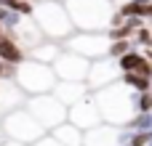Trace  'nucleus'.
Returning a JSON list of instances; mask_svg holds the SVG:
<instances>
[{"instance_id":"nucleus-4","label":"nucleus","mask_w":152,"mask_h":146,"mask_svg":"<svg viewBox=\"0 0 152 146\" xmlns=\"http://www.w3.org/2000/svg\"><path fill=\"white\" fill-rule=\"evenodd\" d=\"M13 80H16V85L27 93V98H29V96L51 93V90H53V85L59 82V77H56V72H53V66H51V64L35 61V59H29V56L16 66Z\"/></svg>"},{"instance_id":"nucleus-9","label":"nucleus","mask_w":152,"mask_h":146,"mask_svg":"<svg viewBox=\"0 0 152 146\" xmlns=\"http://www.w3.org/2000/svg\"><path fill=\"white\" fill-rule=\"evenodd\" d=\"M120 80H123V69L118 66L115 59L104 56V59L91 61V69H88L86 85H88L91 93H96V90H102V88H107V85H112V82H120Z\"/></svg>"},{"instance_id":"nucleus-3","label":"nucleus","mask_w":152,"mask_h":146,"mask_svg":"<svg viewBox=\"0 0 152 146\" xmlns=\"http://www.w3.org/2000/svg\"><path fill=\"white\" fill-rule=\"evenodd\" d=\"M32 19H35V24L40 27V32L48 40L64 43L75 32V24L69 19V11H67V5L61 0H37L35 3V11H32Z\"/></svg>"},{"instance_id":"nucleus-27","label":"nucleus","mask_w":152,"mask_h":146,"mask_svg":"<svg viewBox=\"0 0 152 146\" xmlns=\"http://www.w3.org/2000/svg\"><path fill=\"white\" fill-rule=\"evenodd\" d=\"M147 146H152V130H150V144H147Z\"/></svg>"},{"instance_id":"nucleus-21","label":"nucleus","mask_w":152,"mask_h":146,"mask_svg":"<svg viewBox=\"0 0 152 146\" xmlns=\"http://www.w3.org/2000/svg\"><path fill=\"white\" fill-rule=\"evenodd\" d=\"M126 128L139 130V133H150V130H152V112H136Z\"/></svg>"},{"instance_id":"nucleus-11","label":"nucleus","mask_w":152,"mask_h":146,"mask_svg":"<svg viewBox=\"0 0 152 146\" xmlns=\"http://www.w3.org/2000/svg\"><path fill=\"white\" fill-rule=\"evenodd\" d=\"M27 104V93L16 85V80H0V114L21 109Z\"/></svg>"},{"instance_id":"nucleus-10","label":"nucleus","mask_w":152,"mask_h":146,"mask_svg":"<svg viewBox=\"0 0 152 146\" xmlns=\"http://www.w3.org/2000/svg\"><path fill=\"white\" fill-rule=\"evenodd\" d=\"M69 122H75L77 128H83V130H94L96 125H102L104 120H102V112H99V104H96V98H94V93H88L86 98H80L77 104H72L69 106V117H67Z\"/></svg>"},{"instance_id":"nucleus-19","label":"nucleus","mask_w":152,"mask_h":146,"mask_svg":"<svg viewBox=\"0 0 152 146\" xmlns=\"http://www.w3.org/2000/svg\"><path fill=\"white\" fill-rule=\"evenodd\" d=\"M136 48H139V45H136V40H134V37H128V40H112V43H110V53H107V56L118 61L120 56H126L128 51H136Z\"/></svg>"},{"instance_id":"nucleus-20","label":"nucleus","mask_w":152,"mask_h":146,"mask_svg":"<svg viewBox=\"0 0 152 146\" xmlns=\"http://www.w3.org/2000/svg\"><path fill=\"white\" fill-rule=\"evenodd\" d=\"M21 13H16V11H11L8 5H0V24H3V29L5 32H13L19 24H21Z\"/></svg>"},{"instance_id":"nucleus-15","label":"nucleus","mask_w":152,"mask_h":146,"mask_svg":"<svg viewBox=\"0 0 152 146\" xmlns=\"http://www.w3.org/2000/svg\"><path fill=\"white\" fill-rule=\"evenodd\" d=\"M51 136L59 141L61 146H86V130L83 128H77L75 122H61V125H56L53 130H51Z\"/></svg>"},{"instance_id":"nucleus-6","label":"nucleus","mask_w":152,"mask_h":146,"mask_svg":"<svg viewBox=\"0 0 152 146\" xmlns=\"http://www.w3.org/2000/svg\"><path fill=\"white\" fill-rule=\"evenodd\" d=\"M27 109H29V114L51 133L56 125H61V122H67V117H69V109L53 96V93H43V96H29L27 98V104H24Z\"/></svg>"},{"instance_id":"nucleus-7","label":"nucleus","mask_w":152,"mask_h":146,"mask_svg":"<svg viewBox=\"0 0 152 146\" xmlns=\"http://www.w3.org/2000/svg\"><path fill=\"white\" fill-rule=\"evenodd\" d=\"M110 43L112 40L107 37V32H77L75 29L64 40V48L80 53V56H86L91 61H96V59H104L110 53Z\"/></svg>"},{"instance_id":"nucleus-2","label":"nucleus","mask_w":152,"mask_h":146,"mask_svg":"<svg viewBox=\"0 0 152 146\" xmlns=\"http://www.w3.org/2000/svg\"><path fill=\"white\" fill-rule=\"evenodd\" d=\"M94 98H96L99 112H102V120H104L107 125L123 128V125H128L131 117L136 114V112H134V90H131L123 80H120V82H112V85H107V88H102V90H96Z\"/></svg>"},{"instance_id":"nucleus-23","label":"nucleus","mask_w":152,"mask_h":146,"mask_svg":"<svg viewBox=\"0 0 152 146\" xmlns=\"http://www.w3.org/2000/svg\"><path fill=\"white\" fill-rule=\"evenodd\" d=\"M134 112H152V90H134Z\"/></svg>"},{"instance_id":"nucleus-1","label":"nucleus","mask_w":152,"mask_h":146,"mask_svg":"<svg viewBox=\"0 0 152 146\" xmlns=\"http://www.w3.org/2000/svg\"><path fill=\"white\" fill-rule=\"evenodd\" d=\"M77 32H107L118 5L112 0H64Z\"/></svg>"},{"instance_id":"nucleus-13","label":"nucleus","mask_w":152,"mask_h":146,"mask_svg":"<svg viewBox=\"0 0 152 146\" xmlns=\"http://www.w3.org/2000/svg\"><path fill=\"white\" fill-rule=\"evenodd\" d=\"M67 109L72 106V104H77L80 98H86L91 90H88V85L86 82H72V80H59L56 85H53V90H51Z\"/></svg>"},{"instance_id":"nucleus-25","label":"nucleus","mask_w":152,"mask_h":146,"mask_svg":"<svg viewBox=\"0 0 152 146\" xmlns=\"http://www.w3.org/2000/svg\"><path fill=\"white\" fill-rule=\"evenodd\" d=\"M0 146H27V144H21V141H13V138H5V136H3Z\"/></svg>"},{"instance_id":"nucleus-24","label":"nucleus","mask_w":152,"mask_h":146,"mask_svg":"<svg viewBox=\"0 0 152 146\" xmlns=\"http://www.w3.org/2000/svg\"><path fill=\"white\" fill-rule=\"evenodd\" d=\"M32 146H61V144H59V141H56V138H53L51 133H45L43 138H37V141H35Z\"/></svg>"},{"instance_id":"nucleus-26","label":"nucleus","mask_w":152,"mask_h":146,"mask_svg":"<svg viewBox=\"0 0 152 146\" xmlns=\"http://www.w3.org/2000/svg\"><path fill=\"white\" fill-rule=\"evenodd\" d=\"M3 35H5V29H3V24H0V37H3Z\"/></svg>"},{"instance_id":"nucleus-28","label":"nucleus","mask_w":152,"mask_h":146,"mask_svg":"<svg viewBox=\"0 0 152 146\" xmlns=\"http://www.w3.org/2000/svg\"><path fill=\"white\" fill-rule=\"evenodd\" d=\"M61 3H64V0H61Z\"/></svg>"},{"instance_id":"nucleus-22","label":"nucleus","mask_w":152,"mask_h":146,"mask_svg":"<svg viewBox=\"0 0 152 146\" xmlns=\"http://www.w3.org/2000/svg\"><path fill=\"white\" fill-rule=\"evenodd\" d=\"M134 40L139 45V51H152V24H144L134 32Z\"/></svg>"},{"instance_id":"nucleus-5","label":"nucleus","mask_w":152,"mask_h":146,"mask_svg":"<svg viewBox=\"0 0 152 146\" xmlns=\"http://www.w3.org/2000/svg\"><path fill=\"white\" fill-rule=\"evenodd\" d=\"M0 133L5 138H13V141H21V144L32 146L37 138H43L48 130L29 114L27 106H21V109H13L8 114H0Z\"/></svg>"},{"instance_id":"nucleus-8","label":"nucleus","mask_w":152,"mask_h":146,"mask_svg":"<svg viewBox=\"0 0 152 146\" xmlns=\"http://www.w3.org/2000/svg\"><path fill=\"white\" fill-rule=\"evenodd\" d=\"M88 69H91V59L75 53V51H61V56L53 61V72L59 80H72V82H86L88 77Z\"/></svg>"},{"instance_id":"nucleus-16","label":"nucleus","mask_w":152,"mask_h":146,"mask_svg":"<svg viewBox=\"0 0 152 146\" xmlns=\"http://www.w3.org/2000/svg\"><path fill=\"white\" fill-rule=\"evenodd\" d=\"M0 59H3L5 64H11V66H19V64L27 59V51L19 45V40H16L11 32H5V35L0 37Z\"/></svg>"},{"instance_id":"nucleus-12","label":"nucleus","mask_w":152,"mask_h":146,"mask_svg":"<svg viewBox=\"0 0 152 146\" xmlns=\"http://www.w3.org/2000/svg\"><path fill=\"white\" fill-rule=\"evenodd\" d=\"M11 35L19 40V45H21L27 53H29L35 45H40V43L45 40V35L40 32V27L35 24V19H32V16H24V19H21V24H19V27H16Z\"/></svg>"},{"instance_id":"nucleus-18","label":"nucleus","mask_w":152,"mask_h":146,"mask_svg":"<svg viewBox=\"0 0 152 146\" xmlns=\"http://www.w3.org/2000/svg\"><path fill=\"white\" fill-rule=\"evenodd\" d=\"M123 82H126L131 90H136V93L152 90V80H150V77H144V74H136V72H126V74H123Z\"/></svg>"},{"instance_id":"nucleus-14","label":"nucleus","mask_w":152,"mask_h":146,"mask_svg":"<svg viewBox=\"0 0 152 146\" xmlns=\"http://www.w3.org/2000/svg\"><path fill=\"white\" fill-rule=\"evenodd\" d=\"M86 146H123L118 125H96L94 130H86Z\"/></svg>"},{"instance_id":"nucleus-17","label":"nucleus","mask_w":152,"mask_h":146,"mask_svg":"<svg viewBox=\"0 0 152 146\" xmlns=\"http://www.w3.org/2000/svg\"><path fill=\"white\" fill-rule=\"evenodd\" d=\"M61 51H64V43H59V40H43L40 45H35L27 56L29 59H35V61H43V64H51L53 66V61L61 56Z\"/></svg>"}]
</instances>
